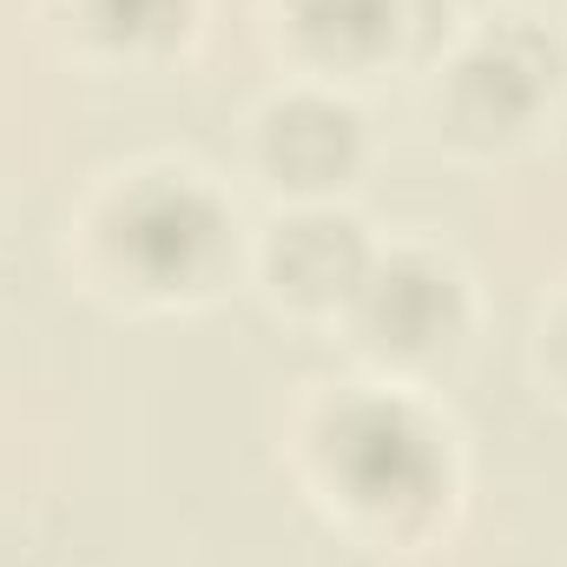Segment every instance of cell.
<instances>
[{"label": "cell", "mask_w": 567, "mask_h": 567, "mask_svg": "<svg viewBox=\"0 0 567 567\" xmlns=\"http://www.w3.org/2000/svg\"><path fill=\"white\" fill-rule=\"evenodd\" d=\"M442 468V449L416 410L363 396L330 423V475H343L350 502L363 508H410L429 502Z\"/></svg>", "instance_id": "1"}, {"label": "cell", "mask_w": 567, "mask_h": 567, "mask_svg": "<svg viewBox=\"0 0 567 567\" xmlns=\"http://www.w3.org/2000/svg\"><path fill=\"white\" fill-rule=\"evenodd\" d=\"M363 297V323L377 343L390 350H429L449 337L455 310H462V284L449 278L435 258H390L357 284Z\"/></svg>", "instance_id": "3"}, {"label": "cell", "mask_w": 567, "mask_h": 567, "mask_svg": "<svg viewBox=\"0 0 567 567\" xmlns=\"http://www.w3.org/2000/svg\"><path fill=\"white\" fill-rule=\"evenodd\" d=\"M86 13H93V27L113 33V40H145V33H158V27H172L178 0H86Z\"/></svg>", "instance_id": "7"}, {"label": "cell", "mask_w": 567, "mask_h": 567, "mask_svg": "<svg viewBox=\"0 0 567 567\" xmlns=\"http://www.w3.org/2000/svg\"><path fill=\"white\" fill-rule=\"evenodd\" d=\"M370 271L363 245H357V225L343 218H297L284 225L278 238V278L303 297H323V290H357Z\"/></svg>", "instance_id": "5"}, {"label": "cell", "mask_w": 567, "mask_h": 567, "mask_svg": "<svg viewBox=\"0 0 567 567\" xmlns=\"http://www.w3.org/2000/svg\"><path fill=\"white\" fill-rule=\"evenodd\" d=\"M303 7V27L330 47H377L396 20V0H297Z\"/></svg>", "instance_id": "6"}, {"label": "cell", "mask_w": 567, "mask_h": 567, "mask_svg": "<svg viewBox=\"0 0 567 567\" xmlns=\"http://www.w3.org/2000/svg\"><path fill=\"white\" fill-rule=\"evenodd\" d=\"M357 152V113L337 100H290L271 113V165L297 185H323Z\"/></svg>", "instance_id": "4"}, {"label": "cell", "mask_w": 567, "mask_h": 567, "mask_svg": "<svg viewBox=\"0 0 567 567\" xmlns=\"http://www.w3.org/2000/svg\"><path fill=\"white\" fill-rule=\"evenodd\" d=\"M225 245V212L192 178H152L120 205V258L145 284H192Z\"/></svg>", "instance_id": "2"}]
</instances>
